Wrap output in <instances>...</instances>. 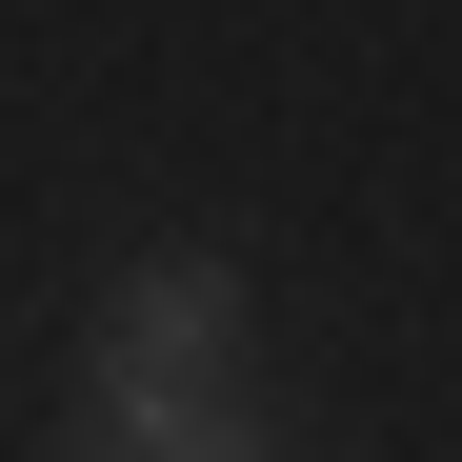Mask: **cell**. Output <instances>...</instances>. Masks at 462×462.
<instances>
[{"label": "cell", "instance_id": "cell-1", "mask_svg": "<svg viewBox=\"0 0 462 462\" xmlns=\"http://www.w3.org/2000/svg\"><path fill=\"white\" fill-rule=\"evenodd\" d=\"M221 382H242V282H221V262H141V282L101 301V342H81V422H60V462L201 442Z\"/></svg>", "mask_w": 462, "mask_h": 462}, {"label": "cell", "instance_id": "cell-2", "mask_svg": "<svg viewBox=\"0 0 462 462\" xmlns=\"http://www.w3.org/2000/svg\"><path fill=\"white\" fill-rule=\"evenodd\" d=\"M141 462H262V442H242V422H201V442H141Z\"/></svg>", "mask_w": 462, "mask_h": 462}]
</instances>
